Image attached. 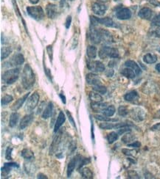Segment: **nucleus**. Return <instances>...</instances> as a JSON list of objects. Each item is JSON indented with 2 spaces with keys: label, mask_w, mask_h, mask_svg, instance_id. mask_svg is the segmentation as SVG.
<instances>
[{
  "label": "nucleus",
  "mask_w": 160,
  "mask_h": 179,
  "mask_svg": "<svg viewBox=\"0 0 160 179\" xmlns=\"http://www.w3.org/2000/svg\"><path fill=\"white\" fill-rule=\"evenodd\" d=\"M36 78L31 67L27 64L24 65L22 75V83L24 89H30L34 85Z\"/></svg>",
  "instance_id": "nucleus-1"
},
{
  "label": "nucleus",
  "mask_w": 160,
  "mask_h": 179,
  "mask_svg": "<svg viewBox=\"0 0 160 179\" xmlns=\"http://www.w3.org/2000/svg\"><path fill=\"white\" fill-rule=\"evenodd\" d=\"M18 77H19V69L13 68L5 71L2 74V79L5 84L11 85L18 79Z\"/></svg>",
  "instance_id": "nucleus-2"
},
{
  "label": "nucleus",
  "mask_w": 160,
  "mask_h": 179,
  "mask_svg": "<svg viewBox=\"0 0 160 179\" xmlns=\"http://www.w3.org/2000/svg\"><path fill=\"white\" fill-rule=\"evenodd\" d=\"M99 56L101 59H106L107 57L111 58H118L119 57V51L118 49L111 47H102L99 51Z\"/></svg>",
  "instance_id": "nucleus-3"
},
{
  "label": "nucleus",
  "mask_w": 160,
  "mask_h": 179,
  "mask_svg": "<svg viewBox=\"0 0 160 179\" xmlns=\"http://www.w3.org/2000/svg\"><path fill=\"white\" fill-rule=\"evenodd\" d=\"M39 95H38L37 92H35L33 94H32L31 96L28 98L25 106H24V110L28 112H32V111L36 107L37 105H38V103L39 101Z\"/></svg>",
  "instance_id": "nucleus-4"
},
{
  "label": "nucleus",
  "mask_w": 160,
  "mask_h": 179,
  "mask_svg": "<svg viewBox=\"0 0 160 179\" xmlns=\"http://www.w3.org/2000/svg\"><path fill=\"white\" fill-rule=\"evenodd\" d=\"M28 13L36 21H41L44 18V12L39 6H32L27 7Z\"/></svg>",
  "instance_id": "nucleus-5"
},
{
  "label": "nucleus",
  "mask_w": 160,
  "mask_h": 179,
  "mask_svg": "<svg viewBox=\"0 0 160 179\" xmlns=\"http://www.w3.org/2000/svg\"><path fill=\"white\" fill-rule=\"evenodd\" d=\"M87 67L90 71L92 72H102L105 70V66L100 61H88L87 62Z\"/></svg>",
  "instance_id": "nucleus-6"
},
{
  "label": "nucleus",
  "mask_w": 160,
  "mask_h": 179,
  "mask_svg": "<svg viewBox=\"0 0 160 179\" xmlns=\"http://www.w3.org/2000/svg\"><path fill=\"white\" fill-rule=\"evenodd\" d=\"M90 39H91L92 42H93L94 44H100L102 41L101 38V34H100V30H98L95 29V26H92V28L90 30V34H89Z\"/></svg>",
  "instance_id": "nucleus-7"
},
{
  "label": "nucleus",
  "mask_w": 160,
  "mask_h": 179,
  "mask_svg": "<svg viewBox=\"0 0 160 179\" xmlns=\"http://www.w3.org/2000/svg\"><path fill=\"white\" fill-rule=\"evenodd\" d=\"M92 11H93V13L96 14V15L103 16L104 14L106 13L107 7H106V5H102V4L94 3L93 5H92Z\"/></svg>",
  "instance_id": "nucleus-8"
},
{
  "label": "nucleus",
  "mask_w": 160,
  "mask_h": 179,
  "mask_svg": "<svg viewBox=\"0 0 160 179\" xmlns=\"http://www.w3.org/2000/svg\"><path fill=\"white\" fill-rule=\"evenodd\" d=\"M117 17L120 20H127L131 17V12L128 8H121L116 13Z\"/></svg>",
  "instance_id": "nucleus-9"
},
{
  "label": "nucleus",
  "mask_w": 160,
  "mask_h": 179,
  "mask_svg": "<svg viewBox=\"0 0 160 179\" xmlns=\"http://www.w3.org/2000/svg\"><path fill=\"white\" fill-rule=\"evenodd\" d=\"M46 13L47 15L50 18H56L58 16V8L57 6L54 5V4H48L46 7Z\"/></svg>",
  "instance_id": "nucleus-10"
},
{
  "label": "nucleus",
  "mask_w": 160,
  "mask_h": 179,
  "mask_svg": "<svg viewBox=\"0 0 160 179\" xmlns=\"http://www.w3.org/2000/svg\"><path fill=\"white\" fill-rule=\"evenodd\" d=\"M86 79H87V83L89 84V85H92L94 86L101 85V81H100V78L98 77V75L93 73H88L87 77H86Z\"/></svg>",
  "instance_id": "nucleus-11"
},
{
  "label": "nucleus",
  "mask_w": 160,
  "mask_h": 179,
  "mask_svg": "<svg viewBox=\"0 0 160 179\" xmlns=\"http://www.w3.org/2000/svg\"><path fill=\"white\" fill-rule=\"evenodd\" d=\"M24 62V57L22 54H14L13 57L10 59L9 63L11 66H17L23 64Z\"/></svg>",
  "instance_id": "nucleus-12"
},
{
  "label": "nucleus",
  "mask_w": 160,
  "mask_h": 179,
  "mask_svg": "<svg viewBox=\"0 0 160 179\" xmlns=\"http://www.w3.org/2000/svg\"><path fill=\"white\" fill-rule=\"evenodd\" d=\"M30 92L24 95V96H22V98H18V99L14 103V104L12 105L11 106V110L14 111V112H16L18 110H19L20 108L22 107V106L23 105V104L25 102V101L28 98V96H29Z\"/></svg>",
  "instance_id": "nucleus-13"
},
{
  "label": "nucleus",
  "mask_w": 160,
  "mask_h": 179,
  "mask_svg": "<svg viewBox=\"0 0 160 179\" xmlns=\"http://www.w3.org/2000/svg\"><path fill=\"white\" fill-rule=\"evenodd\" d=\"M65 120H66V116H65L64 113L61 111V112H59L56 121H55V126H54V132L56 133L57 131L59 130V129H60L61 127V125L63 124V123L65 122Z\"/></svg>",
  "instance_id": "nucleus-14"
},
{
  "label": "nucleus",
  "mask_w": 160,
  "mask_h": 179,
  "mask_svg": "<svg viewBox=\"0 0 160 179\" xmlns=\"http://www.w3.org/2000/svg\"><path fill=\"white\" fill-rule=\"evenodd\" d=\"M33 118L34 116L32 114L25 115V116L22 119L21 121H20V125H19L20 129H24L26 127H28V125L32 123V121L33 120Z\"/></svg>",
  "instance_id": "nucleus-15"
},
{
  "label": "nucleus",
  "mask_w": 160,
  "mask_h": 179,
  "mask_svg": "<svg viewBox=\"0 0 160 179\" xmlns=\"http://www.w3.org/2000/svg\"><path fill=\"white\" fill-rule=\"evenodd\" d=\"M131 117L136 120H143L145 119V112L140 109L135 108L131 112Z\"/></svg>",
  "instance_id": "nucleus-16"
},
{
  "label": "nucleus",
  "mask_w": 160,
  "mask_h": 179,
  "mask_svg": "<svg viewBox=\"0 0 160 179\" xmlns=\"http://www.w3.org/2000/svg\"><path fill=\"white\" fill-rule=\"evenodd\" d=\"M138 16L141 18H143V19L150 20L151 18L152 17V10L148 7H143L139 10Z\"/></svg>",
  "instance_id": "nucleus-17"
},
{
  "label": "nucleus",
  "mask_w": 160,
  "mask_h": 179,
  "mask_svg": "<svg viewBox=\"0 0 160 179\" xmlns=\"http://www.w3.org/2000/svg\"><path fill=\"white\" fill-rule=\"evenodd\" d=\"M78 156L74 157L73 159H72L70 162H69L68 167H67V176L68 177L71 176L72 172L74 171V170H75V166L78 164V162L79 160V159H78Z\"/></svg>",
  "instance_id": "nucleus-18"
},
{
  "label": "nucleus",
  "mask_w": 160,
  "mask_h": 179,
  "mask_svg": "<svg viewBox=\"0 0 160 179\" xmlns=\"http://www.w3.org/2000/svg\"><path fill=\"white\" fill-rule=\"evenodd\" d=\"M125 65L128 68H130L135 72L136 75H139V73H141V69L138 65L137 64V63H135L134 61L133 60H128L125 63Z\"/></svg>",
  "instance_id": "nucleus-19"
},
{
  "label": "nucleus",
  "mask_w": 160,
  "mask_h": 179,
  "mask_svg": "<svg viewBox=\"0 0 160 179\" xmlns=\"http://www.w3.org/2000/svg\"><path fill=\"white\" fill-rule=\"evenodd\" d=\"M98 22V24H103L106 26H109V27H115V23L114 22L112 18L106 17V18H97Z\"/></svg>",
  "instance_id": "nucleus-20"
},
{
  "label": "nucleus",
  "mask_w": 160,
  "mask_h": 179,
  "mask_svg": "<svg viewBox=\"0 0 160 179\" xmlns=\"http://www.w3.org/2000/svg\"><path fill=\"white\" fill-rule=\"evenodd\" d=\"M53 111V104L52 102H49L47 107L44 109L42 113V118L44 119H48L52 116Z\"/></svg>",
  "instance_id": "nucleus-21"
},
{
  "label": "nucleus",
  "mask_w": 160,
  "mask_h": 179,
  "mask_svg": "<svg viewBox=\"0 0 160 179\" xmlns=\"http://www.w3.org/2000/svg\"><path fill=\"white\" fill-rule=\"evenodd\" d=\"M106 105V104H101V102H92L91 106L95 112H102L104 109L107 107Z\"/></svg>",
  "instance_id": "nucleus-22"
},
{
  "label": "nucleus",
  "mask_w": 160,
  "mask_h": 179,
  "mask_svg": "<svg viewBox=\"0 0 160 179\" xmlns=\"http://www.w3.org/2000/svg\"><path fill=\"white\" fill-rule=\"evenodd\" d=\"M125 100L127 101H130V102H133L134 101L137 100L139 98V95L137 93V91L135 90H133V91H131L128 92L124 96Z\"/></svg>",
  "instance_id": "nucleus-23"
},
{
  "label": "nucleus",
  "mask_w": 160,
  "mask_h": 179,
  "mask_svg": "<svg viewBox=\"0 0 160 179\" xmlns=\"http://www.w3.org/2000/svg\"><path fill=\"white\" fill-rule=\"evenodd\" d=\"M143 60L148 64H153L157 61V57L153 54H147L143 57Z\"/></svg>",
  "instance_id": "nucleus-24"
},
{
  "label": "nucleus",
  "mask_w": 160,
  "mask_h": 179,
  "mask_svg": "<svg viewBox=\"0 0 160 179\" xmlns=\"http://www.w3.org/2000/svg\"><path fill=\"white\" fill-rule=\"evenodd\" d=\"M18 119H19V115L18 114L17 112H13L11 115V117H10V120H9V125L11 127L15 126V125L17 124Z\"/></svg>",
  "instance_id": "nucleus-25"
},
{
  "label": "nucleus",
  "mask_w": 160,
  "mask_h": 179,
  "mask_svg": "<svg viewBox=\"0 0 160 179\" xmlns=\"http://www.w3.org/2000/svg\"><path fill=\"white\" fill-rule=\"evenodd\" d=\"M122 75H123L124 77H126L128 79H134L136 76V73L135 72L133 71L132 69L130 68H125L121 72Z\"/></svg>",
  "instance_id": "nucleus-26"
},
{
  "label": "nucleus",
  "mask_w": 160,
  "mask_h": 179,
  "mask_svg": "<svg viewBox=\"0 0 160 179\" xmlns=\"http://www.w3.org/2000/svg\"><path fill=\"white\" fill-rule=\"evenodd\" d=\"M87 56L90 59H95L97 56V48L94 46H89L87 51Z\"/></svg>",
  "instance_id": "nucleus-27"
},
{
  "label": "nucleus",
  "mask_w": 160,
  "mask_h": 179,
  "mask_svg": "<svg viewBox=\"0 0 160 179\" xmlns=\"http://www.w3.org/2000/svg\"><path fill=\"white\" fill-rule=\"evenodd\" d=\"M89 96L92 102H102V96L97 92H90Z\"/></svg>",
  "instance_id": "nucleus-28"
},
{
  "label": "nucleus",
  "mask_w": 160,
  "mask_h": 179,
  "mask_svg": "<svg viewBox=\"0 0 160 179\" xmlns=\"http://www.w3.org/2000/svg\"><path fill=\"white\" fill-rule=\"evenodd\" d=\"M115 111H116L115 107H114L113 105H111V106H108L106 108L104 109L103 111H102V114H103V115H105V116L112 117L114 115Z\"/></svg>",
  "instance_id": "nucleus-29"
},
{
  "label": "nucleus",
  "mask_w": 160,
  "mask_h": 179,
  "mask_svg": "<svg viewBox=\"0 0 160 179\" xmlns=\"http://www.w3.org/2000/svg\"><path fill=\"white\" fill-rule=\"evenodd\" d=\"M81 172L82 177L84 178H89V179L93 178V173H92V170H90L89 168L84 167L81 170Z\"/></svg>",
  "instance_id": "nucleus-30"
},
{
  "label": "nucleus",
  "mask_w": 160,
  "mask_h": 179,
  "mask_svg": "<svg viewBox=\"0 0 160 179\" xmlns=\"http://www.w3.org/2000/svg\"><path fill=\"white\" fill-rule=\"evenodd\" d=\"M12 52V49L11 47H2L1 49V59H4L9 56Z\"/></svg>",
  "instance_id": "nucleus-31"
},
{
  "label": "nucleus",
  "mask_w": 160,
  "mask_h": 179,
  "mask_svg": "<svg viewBox=\"0 0 160 179\" xmlns=\"http://www.w3.org/2000/svg\"><path fill=\"white\" fill-rule=\"evenodd\" d=\"M21 155L22 157L24 158L25 159H30L33 157L34 154H33V152H32V151H30V149L25 148L21 152Z\"/></svg>",
  "instance_id": "nucleus-32"
},
{
  "label": "nucleus",
  "mask_w": 160,
  "mask_h": 179,
  "mask_svg": "<svg viewBox=\"0 0 160 179\" xmlns=\"http://www.w3.org/2000/svg\"><path fill=\"white\" fill-rule=\"evenodd\" d=\"M118 133L114 132V131H112L110 134H108L107 135V140L109 144H112L115 142L117 139H118Z\"/></svg>",
  "instance_id": "nucleus-33"
},
{
  "label": "nucleus",
  "mask_w": 160,
  "mask_h": 179,
  "mask_svg": "<svg viewBox=\"0 0 160 179\" xmlns=\"http://www.w3.org/2000/svg\"><path fill=\"white\" fill-rule=\"evenodd\" d=\"M95 118L98 120L100 121H104V122H114V121H118V119H112L110 118H108L107 116H105V115H95Z\"/></svg>",
  "instance_id": "nucleus-34"
},
{
  "label": "nucleus",
  "mask_w": 160,
  "mask_h": 179,
  "mask_svg": "<svg viewBox=\"0 0 160 179\" xmlns=\"http://www.w3.org/2000/svg\"><path fill=\"white\" fill-rule=\"evenodd\" d=\"M100 128L102 129H105V130H109V129H116V124H113V123H108L107 122H104L100 124Z\"/></svg>",
  "instance_id": "nucleus-35"
},
{
  "label": "nucleus",
  "mask_w": 160,
  "mask_h": 179,
  "mask_svg": "<svg viewBox=\"0 0 160 179\" xmlns=\"http://www.w3.org/2000/svg\"><path fill=\"white\" fill-rule=\"evenodd\" d=\"M92 89H93L94 91L97 92L100 94H105L106 92V87H103V86H102L101 85L94 86Z\"/></svg>",
  "instance_id": "nucleus-36"
},
{
  "label": "nucleus",
  "mask_w": 160,
  "mask_h": 179,
  "mask_svg": "<svg viewBox=\"0 0 160 179\" xmlns=\"http://www.w3.org/2000/svg\"><path fill=\"white\" fill-rule=\"evenodd\" d=\"M13 100V98L11 96H10V95H5V96L2 98L1 104L2 106H5V105H7L9 104L10 102H11Z\"/></svg>",
  "instance_id": "nucleus-37"
},
{
  "label": "nucleus",
  "mask_w": 160,
  "mask_h": 179,
  "mask_svg": "<svg viewBox=\"0 0 160 179\" xmlns=\"http://www.w3.org/2000/svg\"><path fill=\"white\" fill-rule=\"evenodd\" d=\"M128 110L127 109L126 106H120L118 109V114L121 115V116H126V115H128Z\"/></svg>",
  "instance_id": "nucleus-38"
},
{
  "label": "nucleus",
  "mask_w": 160,
  "mask_h": 179,
  "mask_svg": "<svg viewBox=\"0 0 160 179\" xmlns=\"http://www.w3.org/2000/svg\"><path fill=\"white\" fill-rule=\"evenodd\" d=\"M133 138H134V137H132V135L129 134H126L123 137H122V141L124 143L128 144V143H130V142L133 140Z\"/></svg>",
  "instance_id": "nucleus-39"
},
{
  "label": "nucleus",
  "mask_w": 160,
  "mask_h": 179,
  "mask_svg": "<svg viewBox=\"0 0 160 179\" xmlns=\"http://www.w3.org/2000/svg\"><path fill=\"white\" fill-rule=\"evenodd\" d=\"M152 23L153 25L159 26L160 27V13L157 14V16H154V18H153L152 20Z\"/></svg>",
  "instance_id": "nucleus-40"
},
{
  "label": "nucleus",
  "mask_w": 160,
  "mask_h": 179,
  "mask_svg": "<svg viewBox=\"0 0 160 179\" xmlns=\"http://www.w3.org/2000/svg\"><path fill=\"white\" fill-rule=\"evenodd\" d=\"M122 153L125 154V155H128V156H134L137 153V151H134V150L122 149Z\"/></svg>",
  "instance_id": "nucleus-41"
},
{
  "label": "nucleus",
  "mask_w": 160,
  "mask_h": 179,
  "mask_svg": "<svg viewBox=\"0 0 160 179\" xmlns=\"http://www.w3.org/2000/svg\"><path fill=\"white\" fill-rule=\"evenodd\" d=\"M12 151H13V148H8L7 150H6V153H5V159L8 160H12Z\"/></svg>",
  "instance_id": "nucleus-42"
},
{
  "label": "nucleus",
  "mask_w": 160,
  "mask_h": 179,
  "mask_svg": "<svg viewBox=\"0 0 160 179\" xmlns=\"http://www.w3.org/2000/svg\"><path fill=\"white\" fill-rule=\"evenodd\" d=\"M89 162H90L89 159H81V158H80V162H79V164H78V169H80V168H81L82 167H83V165H85V164L89 163Z\"/></svg>",
  "instance_id": "nucleus-43"
},
{
  "label": "nucleus",
  "mask_w": 160,
  "mask_h": 179,
  "mask_svg": "<svg viewBox=\"0 0 160 179\" xmlns=\"http://www.w3.org/2000/svg\"><path fill=\"white\" fill-rule=\"evenodd\" d=\"M67 116H68V118H69V121H70V123H71V124L73 125L75 128H76V126H75V120H73V118H72V115H71V113L69 112V111H67Z\"/></svg>",
  "instance_id": "nucleus-44"
},
{
  "label": "nucleus",
  "mask_w": 160,
  "mask_h": 179,
  "mask_svg": "<svg viewBox=\"0 0 160 179\" xmlns=\"http://www.w3.org/2000/svg\"><path fill=\"white\" fill-rule=\"evenodd\" d=\"M128 147H133V148H139L141 146V143L138 141H136L133 143L128 144Z\"/></svg>",
  "instance_id": "nucleus-45"
},
{
  "label": "nucleus",
  "mask_w": 160,
  "mask_h": 179,
  "mask_svg": "<svg viewBox=\"0 0 160 179\" xmlns=\"http://www.w3.org/2000/svg\"><path fill=\"white\" fill-rule=\"evenodd\" d=\"M47 51H48V54H49V57H50V60H52V46H48V47H47Z\"/></svg>",
  "instance_id": "nucleus-46"
},
{
  "label": "nucleus",
  "mask_w": 160,
  "mask_h": 179,
  "mask_svg": "<svg viewBox=\"0 0 160 179\" xmlns=\"http://www.w3.org/2000/svg\"><path fill=\"white\" fill-rule=\"evenodd\" d=\"M71 22H72V17L70 16H69L67 18V21H66V28L67 29L69 28V26H70V24H71Z\"/></svg>",
  "instance_id": "nucleus-47"
},
{
  "label": "nucleus",
  "mask_w": 160,
  "mask_h": 179,
  "mask_svg": "<svg viewBox=\"0 0 160 179\" xmlns=\"http://www.w3.org/2000/svg\"><path fill=\"white\" fill-rule=\"evenodd\" d=\"M151 130L152 131H160V123H157L153 125V126L151 127Z\"/></svg>",
  "instance_id": "nucleus-48"
},
{
  "label": "nucleus",
  "mask_w": 160,
  "mask_h": 179,
  "mask_svg": "<svg viewBox=\"0 0 160 179\" xmlns=\"http://www.w3.org/2000/svg\"><path fill=\"white\" fill-rule=\"evenodd\" d=\"M148 2L155 6H160V3L157 1V0H148Z\"/></svg>",
  "instance_id": "nucleus-49"
},
{
  "label": "nucleus",
  "mask_w": 160,
  "mask_h": 179,
  "mask_svg": "<svg viewBox=\"0 0 160 179\" xmlns=\"http://www.w3.org/2000/svg\"><path fill=\"white\" fill-rule=\"evenodd\" d=\"M44 70H45V73H46V74H47V76H48V77L49 78V79H50V80H51V77H52V76H51V74H50V69H47L46 68L44 67Z\"/></svg>",
  "instance_id": "nucleus-50"
},
{
  "label": "nucleus",
  "mask_w": 160,
  "mask_h": 179,
  "mask_svg": "<svg viewBox=\"0 0 160 179\" xmlns=\"http://www.w3.org/2000/svg\"><path fill=\"white\" fill-rule=\"evenodd\" d=\"M59 96H60L61 99V101H62V102L63 103V104H66V97L64 96V95L61 93V94H59Z\"/></svg>",
  "instance_id": "nucleus-51"
},
{
  "label": "nucleus",
  "mask_w": 160,
  "mask_h": 179,
  "mask_svg": "<svg viewBox=\"0 0 160 179\" xmlns=\"http://www.w3.org/2000/svg\"><path fill=\"white\" fill-rule=\"evenodd\" d=\"M37 178H40V179H41V178H43V179H45V178L48 179V177H47L46 176H45V175L42 174V173H39V174H38V176H37Z\"/></svg>",
  "instance_id": "nucleus-52"
},
{
  "label": "nucleus",
  "mask_w": 160,
  "mask_h": 179,
  "mask_svg": "<svg viewBox=\"0 0 160 179\" xmlns=\"http://www.w3.org/2000/svg\"><path fill=\"white\" fill-rule=\"evenodd\" d=\"M44 102H42V104L40 105V108H38V111H37V114H39V113L42 112V109L44 107Z\"/></svg>",
  "instance_id": "nucleus-53"
},
{
  "label": "nucleus",
  "mask_w": 160,
  "mask_h": 179,
  "mask_svg": "<svg viewBox=\"0 0 160 179\" xmlns=\"http://www.w3.org/2000/svg\"><path fill=\"white\" fill-rule=\"evenodd\" d=\"M156 70L160 73V63H158V64L156 65Z\"/></svg>",
  "instance_id": "nucleus-54"
},
{
  "label": "nucleus",
  "mask_w": 160,
  "mask_h": 179,
  "mask_svg": "<svg viewBox=\"0 0 160 179\" xmlns=\"http://www.w3.org/2000/svg\"><path fill=\"white\" fill-rule=\"evenodd\" d=\"M38 1H39V0H30V3L32 4H37L38 2Z\"/></svg>",
  "instance_id": "nucleus-55"
},
{
  "label": "nucleus",
  "mask_w": 160,
  "mask_h": 179,
  "mask_svg": "<svg viewBox=\"0 0 160 179\" xmlns=\"http://www.w3.org/2000/svg\"><path fill=\"white\" fill-rule=\"evenodd\" d=\"M156 118H160V110H159L157 113V115H155Z\"/></svg>",
  "instance_id": "nucleus-56"
},
{
  "label": "nucleus",
  "mask_w": 160,
  "mask_h": 179,
  "mask_svg": "<svg viewBox=\"0 0 160 179\" xmlns=\"http://www.w3.org/2000/svg\"><path fill=\"white\" fill-rule=\"evenodd\" d=\"M99 1L102 2H108V0H99Z\"/></svg>",
  "instance_id": "nucleus-57"
},
{
  "label": "nucleus",
  "mask_w": 160,
  "mask_h": 179,
  "mask_svg": "<svg viewBox=\"0 0 160 179\" xmlns=\"http://www.w3.org/2000/svg\"><path fill=\"white\" fill-rule=\"evenodd\" d=\"M69 1H73V0H69Z\"/></svg>",
  "instance_id": "nucleus-58"
}]
</instances>
